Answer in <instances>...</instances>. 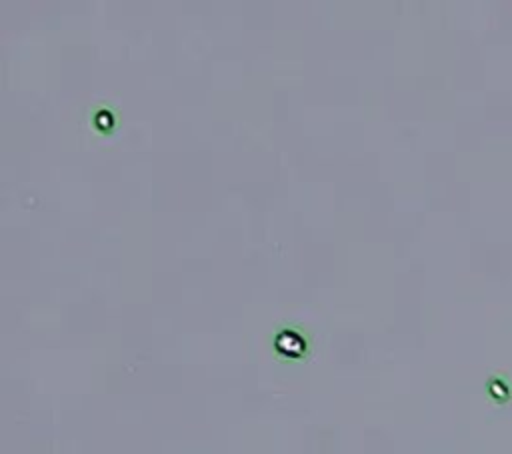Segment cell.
I'll list each match as a JSON object with an SVG mask.
<instances>
[{
  "label": "cell",
  "instance_id": "7a4b0ae2",
  "mask_svg": "<svg viewBox=\"0 0 512 454\" xmlns=\"http://www.w3.org/2000/svg\"><path fill=\"white\" fill-rule=\"evenodd\" d=\"M94 126L105 130V126H114V119L110 114H106V112H100L98 116H94Z\"/></svg>",
  "mask_w": 512,
  "mask_h": 454
},
{
  "label": "cell",
  "instance_id": "6da1fadb",
  "mask_svg": "<svg viewBox=\"0 0 512 454\" xmlns=\"http://www.w3.org/2000/svg\"><path fill=\"white\" fill-rule=\"evenodd\" d=\"M276 349L284 352V354H288V356H299V354H302V350L306 349V344H304V340L299 334L284 332L283 336L276 340Z\"/></svg>",
  "mask_w": 512,
  "mask_h": 454
}]
</instances>
